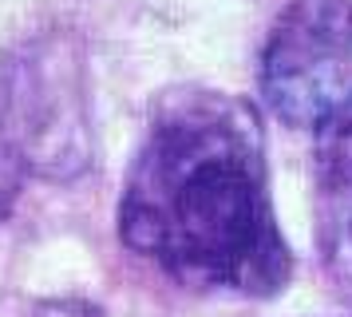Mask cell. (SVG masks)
<instances>
[{
  "label": "cell",
  "instance_id": "obj_3",
  "mask_svg": "<svg viewBox=\"0 0 352 317\" xmlns=\"http://www.w3.org/2000/svg\"><path fill=\"white\" fill-rule=\"evenodd\" d=\"M257 88L293 131L317 135L352 111V0H289L261 48Z\"/></svg>",
  "mask_w": 352,
  "mask_h": 317
},
{
  "label": "cell",
  "instance_id": "obj_1",
  "mask_svg": "<svg viewBox=\"0 0 352 317\" xmlns=\"http://www.w3.org/2000/svg\"><path fill=\"white\" fill-rule=\"evenodd\" d=\"M131 254L194 294L273 298L293 274L257 111L214 88L155 99L119 194Z\"/></svg>",
  "mask_w": 352,
  "mask_h": 317
},
{
  "label": "cell",
  "instance_id": "obj_5",
  "mask_svg": "<svg viewBox=\"0 0 352 317\" xmlns=\"http://www.w3.org/2000/svg\"><path fill=\"white\" fill-rule=\"evenodd\" d=\"M32 317H103V314L83 298H52V301H40Z\"/></svg>",
  "mask_w": 352,
  "mask_h": 317
},
{
  "label": "cell",
  "instance_id": "obj_4",
  "mask_svg": "<svg viewBox=\"0 0 352 317\" xmlns=\"http://www.w3.org/2000/svg\"><path fill=\"white\" fill-rule=\"evenodd\" d=\"M313 206L324 274L352 309V111L313 135Z\"/></svg>",
  "mask_w": 352,
  "mask_h": 317
},
{
  "label": "cell",
  "instance_id": "obj_2",
  "mask_svg": "<svg viewBox=\"0 0 352 317\" xmlns=\"http://www.w3.org/2000/svg\"><path fill=\"white\" fill-rule=\"evenodd\" d=\"M0 143L20 171L72 178L87 171L83 63L72 36H44L12 52L0 72Z\"/></svg>",
  "mask_w": 352,
  "mask_h": 317
}]
</instances>
